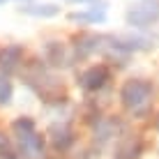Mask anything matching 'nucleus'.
Segmentation results:
<instances>
[{
	"mask_svg": "<svg viewBox=\"0 0 159 159\" xmlns=\"http://www.w3.org/2000/svg\"><path fill=\"white\" fill-rule=\"evenodd\" d=\"M148 97H150V85L143 83V81H129L122 90V99L127 102V106H139L143 104Z\"/></svg>",
	"mask_w": 159,
	"mask_h": 159,
	"instance_id": "2",
	"label": "nucleus"
},
{
	"mask_svg": "<svg viewBox=\"0 0 159 159\" xmlns=\"http://www.w3.org/2000/svg\"><path fill=\"white\" fill-rule=\"evenodd\" d=\"M106 69L104 67H92L90 72H85L83 74V85L85 88H99L104 81H106Z\"/></svg>",
	"mask_w": 159,
	"mask_h": 159,
	"instance_id": "3",
	"label": "nucleus"
},
{
	"mask_svg": "<svg viewBox=\"0 0 159 159\" xmlns=\"http://www.w3.org/2000/svg\"><path fill=\"white\" fill-rule=\"evenodd\" d=\"M157 16H159V2H143V5H136L127 14V21L134 25H148Z\"/></svg>",
	"mask_w": 159,
	"mask_h": 159,
	"instance_id": "1",
	"label": "nucleus"
},
{
	"mask_svg": "<svg viewBox=\"0 0 159 159\" xmlns=\"http://www.w3.org/2000/svg\"><path fill=\"white\" fill-rule=\"evenodd\" d=\"M74 2H76V0H74ZM79 2H85V0H79Z\"/></svg>",
	"mask_w": 159,
	"mask_h": 159,
	"instance_id": "4",
	"label": "nucleus"
}]
</instances>
